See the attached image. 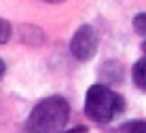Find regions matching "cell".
Instances as JSON below:
<instances>
[{"label": "cell", "mask_w": 146, "mask_h": 133, "mask_svg": "<svg viewBox=\"0 0 146 133\" xmlns=\"http://www.w3.org/2000/svg\"><path fill=\"white\" fill-rule=\"evenodd\" d=\"M89 129L87 127H74V129H70V131H62V133H87Z\"/></svg>", "instance_id": "9c48e42d"}, {"label": "cell", "mask_w": 146, "mask_h": 133, "mask_svg": "<svg viewBox=\"0 0 146 133\" xmlns=\"http://www.w3.org/2000/svg\"><path fill=\"white\" fill-rule=\"evenodd\" d=\"M133 30L140 36H146V13H138L133 17Z\"/></svg>", "instance_id": "52a82bcc"}, {"label": "cell", "mask_w": 146, "mask_h": 133, "mask_svg": "<svg viewBox=\"0 0 146 133\" xmlns=\"http://www.w3.org/2000/svg\"><path fill=\"white\" fill-rule=\"evenodd\" d=\"M131 76H133V83L138 89L146 91V59H140L135 61L133 70H131Z\"/></svg>", "instance_id": "5b68a950"}, {"label": "cell", "mask_w": 146, "mask_h": 133, "mask_svg": "<svg viewBox=\"0 0 146 133\" xmlns=\"http://www.w3.org/2000/svg\"><path fill=\"white\" fill-rule=\"evenodd\" d=\"M4 74H7V64L0 59V80H2V76H4Z\"/></svg>", "instance_id": "30bf717a"}, {"label": "cell", "mask_w": 146, "mask_h": 133, "mask_svg": "<svg viewBox=\"0 0 146 133\" xmlns=\"http://www.w3.org/2000/svg\"><path fill=\"white\" fill-rule=\"evenodd\" d=\"M100 44V36L93 30V25H80V28L74 32L72 40H70V53H72L74 59L78 61H89L95 55Z\"/></svg>", "instance_id": "3957f363"}, {"label": "cell", "mask_w": 146, "mask_h": 133, "mask_svg": "<svg viewBox=\"0 0 146 133\" xmlns=\"http://www.w3.org/2000/svg\"><path fill=\"white\" fill-rule=\"evenodd\" d=\"M100 78L104 85H121L123 83V66L119 61H104L100 68Z\"/></svg>", "instance_id": "277c9868"}, {"label": "cell", "mask_w": 146, "mask_h": 133, "mask_svg": "<svg viewBox=\"0 0 146 133\" xmlns=\"http://www.w3.org/2000/svg\"><path fill=\"white\" fill-rule=\"evenodd\" d=\"M70 118V104L64 97L53 95L38 101L32 108L26 129L28 133H62Z\"/></svg>", "instance_id": "6da1fadb"}, {"label": "cell", "mask_w": 146, "mask_h": 133, "mask_svg": "<svg viewBox=\"0 0 146 133\" xmlns=\"http://www.w3.org/2000/svg\"><path fill=\"white\" fill-rule=\"evenodd\" d=\"M142 51H144V53H146V42H144V44H142Z\"/></svg>", "instance_id": "7c38bea8"}, {"label": "cell", "mask_w": 146, "mask_h": 133, "mask_svg": "<svg viewBox=\"0 0 146 133\" xmlns=\"http://www.w3.org/2000/svg\"><path fill=\"white\" fill-rule=\"evenodd\" d=\"M123 108L125 99L108 85H93L85 95V114L95 122H110Z\"/></svg>", "instance_id": "7a4b0ae2"}, {"label": "cell", "mask_w": 146, "mask_h": 133, "mask_svg": "<svg viewBox=\"0 0 146 133\" xmlns=\"http://www.w3.org/2000/svg\"><path fill=\"white\" fill-rule=\"evenodd\" d=\"M44 2H49V4H59V2H64V0H44Z\"/></svg>", "instance_id": "8fae6325"}, {"label": "cell", "mask_w": 146, "mask_h": 133, "mask_svg": "<svg viewBox=\"0 0 146 133\" xmlns=\"http://www.w3.org/2000/svg\"><path fill=\"white\" fill-rule=\"evenodd\" d=\"M117 133H146V120H131L119 127Z\"/></svg>", "instance_id": "8992f818"}, {"label": "cell", "mask_w": 146, "mask_h": 133, "mask_svg": "<svg viewBox=\"0 0 146 133\" xmlns=\"http://www.w3.org/2000/svg\"><path fill=\"white\" fill-rule=\"evenodd\" d=\"M9 38H11V23L0 17V44L9 42Z\"/></svg>", "instance_id": "ba28073f"}]
</instances>
